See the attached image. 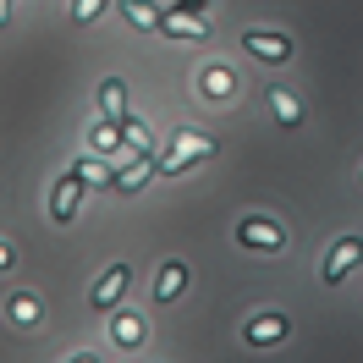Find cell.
<instances>
[{
  "instance_id": "cell-20",
  "label": "cell",
  "mask_w": 363,
  "mask_h": 363,
  "mask_svg": "<svg viewBox=\"0 0 363 363\" xmlns=\"http://www.w3.org/2000/svg\"><path fill=\"white\" fill-rule=\"evenodd\" d=\"M6 17H11V0H0V23H6Z\"/></svg>"
},
{
  "instance_id": "cell-6",
  "label": "cell",
  "mask_w": 363,
  "mask_h": 363,
  "mask_svg": "<svg viewBox=\"0 0 363 363\" xmlns=\"http://www.w3.org/2000/svg\"><path fill=\"white\" fill-rule=\"evenodd\" d=\"M358 264H363V237H341L330 248V259H325V286H341Z\"/></svg>"
},
{
  "instance_id": "cell-4",
  "label": "cell",
  "mask_w": 363,
  "mask_h": 363,
  "mask_svg": "<svg viewBox=\"0 0 363 363\" xmlns=\"http://www.w3.org/2000/svg\"><path fill=\"white\" fill-rule=\"evenodd\" d=\"M83 187H89V177H83V171H77V165H72L67 177L55 182V193H50V215H55V220H61V226H67L72 215H77V204H83Z\"/></svg>"
},
{
  "instance_id": "cell-14",
  "label": "cell",
  "mask_w": 363,
  "mask_h": 363,
  "mask_svg": "<svg viewBox=\"0 0 363 363\" xmlns=\"http://www.w3.org/2000/svg\"><path fill=\"white\" fill-rule=\"evenodd\" d=\"M116 6H121V17H127L133 28H155L160 33V17H165V11H160L155 0H116Z\"/></svg>"
},
{
  "instance_id": "cell-12",
  "label": "cell",
  "mask_w": 363,
  "mask_h": 363,
  "mask_svg": "<svg viewBox=\"0 0 363 363\" xmlns=\"http://www.w3.org/2000/svg\"><path fill=\"white\" fill-rule=\"evenodd\" d=\"M149 177H155V165H149V155H138L133 165H116V171H111V187H121V193H133V187H143Z\"/></svg>"
},
{
  "instance_id": "cell-19",
  "label": "cell",
  "mask_w": 363,
  "mask_h": 363,
  "mask_svg": "<svg viewBox=\"0 0 363 363\" xmlns=\"http://www.w3.org/2000/svg\"><path fill=\"white\" fill-rule=\"evenodd\" d=\"M67 363H99V358H94V352H77V358H67Z\"/></svg>"
},
{
  "instance_id": "cell-10",
  "label": "cell",
  "mask_w": 363,
  "mask_h": 363,
  "mask_svg": "<svg viewBox=\"0 0 363 363\" xmlns=\"http://www.w3.org/2000/svg\"><path fill=\"white\" fill-rule=\"evenodd\" d=\"M111 336H116V347H121V352H138V347L149 341V325H143V314H116Z\"/></svg>"
},
{
  "instance_id": "cell-7",
  "label": "cell",
  "mask_w": 363,
  "mask_h": 363,
  "mask_svg": "<svg viewBox=\"0 0 363 363\" xmlns=\"http://www.w3.org/2000/svg\"><path fill=\"white\" fill-rule=\"evenodd\" d=\"M199 94H204L209 105H220V99H231V94H237V72H231L226 61H209V67L199 72Z\"/></svg>"
},
{
  "instance_id": "cell-1",
  "label": "cell",
  "mask_w": 363,
  "mask_h": 363,
  "mask_svg": "<svg viewBox=\"0 0 363 363\" xmlns=\"http://www.w3.org/2000/svg\"><path fill=\"white\" fill-rule=\"evenodd\" d=\"M215 155V138L209 133H177L171 138V149H165V160H160L155 171H165V177H177V171H187V165H199V160Z\"/></svg>"
},
{
  "instance_id": "cell-2",
  "label": "cell",
  "mask_w": 363,
  "mask_h": 363,
  "mask_svg": "<svg viewBox=\"0 0 363 363\" xmlns=\"http://www.w3.org/2000/svg\"><path fill=\"white\" fill-rule=\"evenodd\" d=\"M127 281H133V264H127V259H116L111 270L99 275V281H94V314H116V308H121V297H127Z\"/></svg>"
},
{
  "instance_id": "cell-3",
  "label": "cell",
  "mask_w": 363,
  "mask_h": 363,
  "mask_svg": "<svg viewBox=\"0 0 363 363\" xmlns=\"http://www.w3.org/2000/svg\"><path fill=\"white\" fill-rule=\"evenodd\" d=\"M242 50L259 55V61H270V67L292 61V39H286V33H275V28H242Z\"/></svg>"
},
{
  "instance_id": "cell-13",
  "label": "cell",
  "mask_w": 363,
  "mask_h": 363,
  "mask_svg": "<svg viewBox=\"0 0 363 363\" xmlns=\"http://www.w3.org/2000/svg\"><path fill=\"white\" fill-rule=\"evenodd\" d=\"M99 116H111V121L127 116V83H121V77H105V83H99Z\"/></svg>"
},
{
  "instance_id": "cell-15",
  "label": "cell",
  "mask_w": 363,
  "mask_h": 363,
  "mask_svg": "<svg viewBox=\"0 0 363 363\" xmlns=\"http://www.w3.org/2000/svg\"><path fill=\"white\" fill-rule=\"evenodd\" d=\"M264 99H270V111H275V121H281V127H297V121H303V105H297L292 89H270Z\"/></svg>"
},
{
  "instance_id": "cell-17",
  "label": "cell",
  "mask_w": 363,
  "mask_h": 363,
  "mask_svg": "<svg viewBox=\"0 0 363 363\" xmlns=\"http://www.w3.org/2000/svg\"><path fill=\"white\" fill-rule=\"evenodd\" d=\"M105 6H111V0H72V23H99Z\"/></svg>"
},
{
  "instance_id": "cell-5",
  "label": "cell",
  "mask_w": 363,
  "mask_h": 363,
  "mask_svg": "<svg viewBox=\"0 0 363 363\" xmlns=\"http://www.w3.org/2000/svg\"><path fill=\"white\" fill-rule=\"evenodd\" d=\"M237 242H242V248H259V253H281V248H286V231L275 226V220L248 215V220L237 226Z\"/></svg>"
},
{
  "instance_id": "cell-11",
  "label": "cell",
  "mask_w": 363,
  "mask_h": 363,
  "mask_svg": "<svg viewBox=\"0 0 363 363\" xmlns=\"http://www.w3.org/2000/svg\"><path fill=\"white\" fill-rule=\"evenodd\" d=\"M160 33H171V39H187V45H199L209 28L199 23L193 11H165V17H160Z\"/></svg>"
},
{
  "instance_id": "cell-8",
  "label": "cell",
  "mask_w": 363,
  "mask_h": 363,
  "mask_svg": "<svg viewBox=\"0 0 363 363\" xmlns=\"http://www.w3.org/2000/svg\"><path fill=\"white\" fill-rule=\"evenodd\" d=\"M286 330H292L286 314H253L242 336H248V347H275V341H286Z\"/></svg>"
},
{
  "instance_id": "cell-16",
  "label": "cell",
  "mask_w": 363,
  "mask_h": 363,
  "mask_svg": "<svg viewBox=\"0 0 363 363\" xmlns=\"http://www.w3.org/2000/svg\"><path fill=\"white\" fill-rule=\"evenodd\" d=\"M6 319H11L17 330H28V325L39 319V297H11V308H6Z\"/></svg>"
},
{
  "instance_id": "cell-9",
  "label": "cell",
  "mask_w": 363,
  "mask_h": 363,
  "mask_svg": "<svg viewBox=\"0 0 363 363\" xmlns=\"http://www.w3.org/2000/svg\"><path fill=\"white\" fill-rule=\"evenodd\" d=\"M187 292V264L182 259H165L155 275V303H177V297Z\"/></svg>"
},
{
  "instance_id": "cell-18",
  "label": "cell",
  "mask_w": 363,
  "mask_h": 363,
  "mask_svg": "<svg viewBox=\"0 0 363 363\" xmlns=\"http://www.w3.org/2000/svg\"><path fill=\"white\" fill-rule=\"evenodd\" d=\"M11 264H17V248H11L6 237H0V270H11Z\"/></svg>"
}]
</instances>
